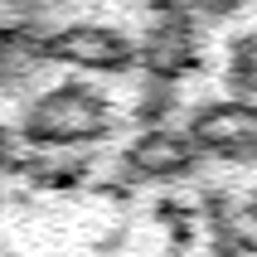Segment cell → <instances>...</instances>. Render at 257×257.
<instances>
[{
  "instance_id": "cell-1",
  "label": "cell",
  "mask_w": 257,
  "mask_h": 257,
  "mask_svg": "<svg viewBox=\"0 0 257 257\" xmlns=\"http://www.w3.org/2000/svg\"><path fill=\"white\" fill-rule=\"evenodd\" d=\"M112 131V102L92 83H54L20 112V141L34 151H83Z\"/></svg>"
},
{
  "instance_id": "cell-2",
  "label": "cell",
  "mask_w": 257,
  "mask_h": 257,
  "mask_svg": "<svg viewBox=\"0 0 257 257\" xmlns=\"http://www.w3.org/2000/svg\"><path fill=\"white\" fill-rule=\"evenodd\" d=\"M44 63H63V68L83 73H126L136 68V39L121 34L116 25H97V20L58 25L44 34Z\"/></svg>"
},
{
  "instance_id": "cell-3",
  "label": "cell",
  "mask_w": 257,
  "mask_h": 257,
  "mask_svg": "<svg viewBox=\"0 0 257 257\" xmlns=\"http://www.w3.org/2000/svg\"><path fill=\"white\" fill-rule=\"evenodd\" d=\"M204 58V39H199V25L189 10H160L156 25L146 29V39L136 44V63L146 68V78H160V83H180L185 73L199 68Z\"/></svg>"
},
{
  "instance_id": "cell-4",
  "label": "cell",
  "mask_w": 257,
  "mask_h": 257,
  "mask_svg": "<svg viewBox=\"0 0 257 257\" xmlns=\"http://www.w3.org/2000/svg\"><path fill=\"white\" fill-rule=\"evenodd\" d=\"M189 141L204 156H223V160H257V102H204L189 116Z\"/></svg>"
},
{
  "instance_id": "cell-5",
  "label": "cell",
  "mask_w": 257,
  "mask_h": 257,
  "mask_svg": "<svg viewBox=\"0 0 257 257\" xmlns=\"http://www.w3.org/2000/svg\"><path fill=\"white\" fill-rule=\"evenodd\" d=\"M204 160V151L189 141V131L175 126H141V136L121 151V170L131 180H180Z\"/></svg>"
},
{
  "instance_id": "cell-6",
  "label": "cell",
  "mask_w": 257,
  "mask_h": 257,
  "mask_svg": "<svg viewBox=\"0 0 257 257\" xmlns=\"http://www.w3.org/2000/svg\"><path fill=\"white\" fill-rule=\"evenodd\" d=\"M34 68H44V34L29 20H5L0 25V87L25 83Z\"/></svg>"
},
{
  "instance_id": "cell-7",
  "label": "cell",
  "mask_w": 257,
  "mask_h": 257,
  "mask_svg": "<svg viewBox=\"0 0 257 257\" xmlns=\"http://www.w3.org/2000/svg\"><path fill=\"white\" fill-rule=\"evenodd\" d=\"M223 78H228V92L238 102H257V34H238L228 44V68H223Z\"/></svg>"
},
{
  "instance_id": "cell-8",
  "label": "cell",
  "mask_w": 257,
  "mask_h": 257,
  "mask_svg": "<svg viewBox=\"0 0 257 257\" xmlns=\"http://www.w3.org/2000/svg\"><path fill=\"white\" fill-rule=\"evenodd\" d=\"M170 107H175V83H160V78H151L146 97L136 102V121H141V126H165Z\"/></svg>"
},
{
  "instance_id": "cell-9",
  "label": "cell",
  "mask_w": 257,
  "mask_h": 257,
  "mask_svg": "<svg viewBox=\"0 0 257 257\" xmlns=\"http://www.w3.org/2000/svg\"><path fill=\"white\" fill-rule=\"evenodd\" d=\"M29 175H34V185H44V189H68V185H78L87 175V165L83 160H49V165H29Z\"/></svg>"
},
{
  "instance_id": "cell-10",
  "label": "cell",
  "mask_w": 257,
  "mask_h": 257,
  "mask_svg": "<svg viewBox=\"0 0 257 257\" xmlns=\"http://www.w3.org/2000/svg\"><path fill=\"white\" fill-rule=\"evenodd\" d=\"M214 257H257V238H247V233H238V228H218Z\"/></svg>"
},
{
  "instance_id": "cell-11",
  "label": "cell",
  "mask_w": 257,
  "mask_h": 257,
  "mask_svg": "<svg viewBox=\"0 0 257 257\" xmlns=\"http://www.w3.org/2000/svg\"><path fill=\"white\" fill-rule=\"evenodd\" d=\"M189 10H199V15H209V20H228V15H238L247 5V0H185Z\"/></svg>"
},
{
  "instance_id": "cell-12",
  "label": "cell",
  "mask_w": 257,
  "mask_h": 257,
  "mask_svg": "<svg viewBox=\"0 0 257 257\" xmlns=\"http://www.w3.org/2000/svg\"><path fill=\"white\" fill-rule=\"evenodd\" d=\"M15 165H20V136L0 126V170H15Z\"/></svg>"
},
{
  "instance_id": "cell-13",
  "label": "cell",
  "mask_w": 257,
  "mask_h": 257,
  "mask_svg": "<svg viewBox=\"0 0 257 257\" xmlns=\"http://www.w3.org/2000/svg\"><path fill=\"white\" fill-rule=\"evenodd\" d=\"M131 5H146V10H175V5H180V0H131Z\"/></svg>"
},
{
  "instance_id": "cell-14",
  "label": "cell",
  "mask_w": 257,
  "mask_h": 257,
  "mask_svg": "<svg viewBox=\"0 0 257 257\" xmlns=\"http://www.w3.org/2000/svg\"><path fill=\"white\" fill-rule=\"evenodd\" d=\"M247 218H252V223H257V189H252V194H247Z\"/></svg>"
}]
</instances>
